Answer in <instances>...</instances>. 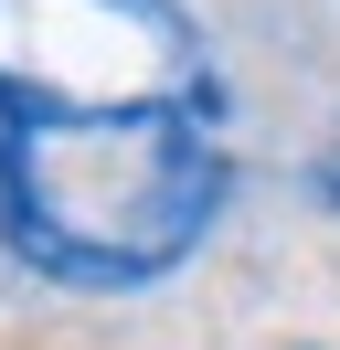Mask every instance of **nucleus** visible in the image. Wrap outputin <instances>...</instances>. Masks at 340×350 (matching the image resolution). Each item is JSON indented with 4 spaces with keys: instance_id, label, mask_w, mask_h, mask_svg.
Instances as JSON below:
<instances>
[{
    "instance_id": "obj_1",
    "label": "nucleus",
    "mask_w": 340,
    "mask_h": 350,
    "mask_svg": "<svg viewBox=\"0 0 340 350\" xmlns=\"http://www.w3.org/2000/svg\"><path fill=\"white\" fill-rule=\"evenodd\" d=\"M223 64L181 0H0V244L127 297L223 223Z\"/></svg>"
},
{
    "instance_id": "obj_2",
    "label": "nucleus",
    "mask_w": 340,
    "mask_h": 350,
    "mask_svg": "<svg viewBox=\"0 0 340 350\" xmlns=\"http://www.w3.org/2000/svg\"><path fill=\"white\" fill-rule=\"evenodd\" d=\"M319 191H330V202H340V149H330V159H319Z\"/></svg>"
}]
</instances>
